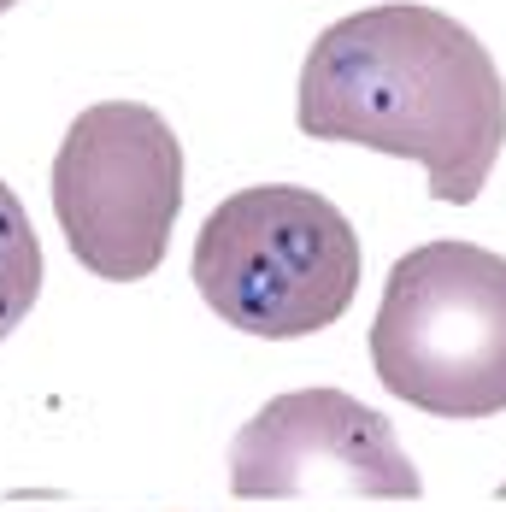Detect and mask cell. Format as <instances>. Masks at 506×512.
Instances as JSON below:
<instances>
[{"label":"cell","instance_id":"cell-1","mask_svg":"<svg viewBox=\"0 0 506 512\" xmlns=\"http://www.w3.org/2000/svg\"><path fill=\"white\" fill-rule=\"evenodd\" d=\"M295 118L312 142L418 159L436 201L471 206L506 142V83L459 18L389 0L312 42Z\"/></svg>","mask_w":506,"mask_h":512},{"label":"cell","instance_id":"cell-2","mask_svg":"<svg viewBox=\"0 0 506 512\" xmlns=\"http://www.w3.org/2000/svg\"><path fill=\"white\" fill-rule=\"evenodd\" d=\"M189 271L230 330L295 342L354 307L359 236L318 189L259 183L206 212Z\"/></svg>","mask_w":506,"mask_h":512},{"label":"cell","instance_id":"cell-3","mask_svg":"<svg viewBox=\"0 0 506 512\" xmlns=\"http://www.w3.org/2000/svg\"><path fill=\"white\" fill-rule=\"evenodd\" d=\"M377 383L430 418L506 412V259L424 242L395 259L371 324Z\"/></svg>","mask_w":506,"mask_h":512},{"label":"cell","instance_id":"cell-4","mask_svg":"<svg viewBox=\"0 0 506 512\" xmlns=\"http://www.w3.org/2000/svg\"><path fill=\"white\" fill-rule=\"evenodd\" d=\"M183 212V142L142 101L77 112L53 154V218L77 265L106 283H142Z\"/></svg>","mask_w":506,"mask_h":512},{"label":"cell","instance_id":"cell-5","mask_svg":"<svg viewBox=\"0 0 506 512\" xmlns=\"http://www.w3.org/2000/svg\"><path fill=\"white\" fill-rule=\"evenodd\" d=\"M230 489L242 501H301V495L418 501L424 477L377 407L342 389H289L271 395L236 430Z\"/></svg>","mask_w":506,"mask_h":512},{"label":"cell","instance_id":"cell-6","mask_svg":"<svg viewBox=\"0 0 506 512\" xmlns=\"http://www.w3.org/2000/svg\"><path fill=\"white\" fill-rule=\"evenodd\" d=\"M42 295V242L24 201L0 183V342L30 318Z\"/></svg>","mask_w":506,"mask_h":512},{"label":"cell","instance_id":"cell-7","mask_svg":"<svg viewBox=\"0 0 506 512\" xmlns=\"http://www.w3.org/2000/svg\"><path fill=\"white\" fill-rule=\"evenodd\" d=\"M12 6H18V0H0V12H12Z\"/></svg>","mask_w":506,"mask_h":512},{"label":"cell","instance_id":"cell-8","mask_svg":"<svg viewBox=\"0 0 506 512\" xmlns=\"http://www.w3.org/2000/svg\"><path fill=\"white\" fill-rule=\"evenodd\" d=\"M501 501H506V483H501Z\"/></svg>","mask_w":506,"mask_h":512}]
</instances>
